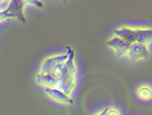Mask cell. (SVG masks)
<instances>
[{"mask_svg": "<svg viewBox=\"0 0 152 115\" xmlns=\"http://www.w3.org/2000/svg\"><path fill=\"white\" fill-rule=\"evenodd\" d=\"M39 74L49 75L56 84V89L72 98L77 86V67L73 51L69 48L67 53L45 59Z\"/></svg>", "mask_w": 152, "mask_h": 115, "instance_id": "1", "label": "cell"}, {"mask_svg": "<svg viewBox=\"0 0 152 115\" xmlns=\"http://www.w3.org/2000/svg\"><path fill=\"white\" fill-rule=\"evenodd\" d=\"M115 35H117L131 43L138 42L145 44L149 48L152 42V32L148 28L133 29L122 27L115 30Z\"/></svg>", "mask_w": 152, "mask_h": 115, "instance_id": "2", "label": "cell"}, {"mask_svg": "<svg viewBox=\"0 0 152 115\" xmlns=\"http://www.w3.org/2000/svg\"><path fill=\"white\" fill-rule=\"evenodd\" d=\"M149 52V48L145 44L140 43H131L125 57L130 60L137 62L148 58Z\"/></svg>", "mask_w": 152, "mask_h": 115, "instance_id": "3", "label": "cell"}, {"mask_svg": "<svg viewBox=\"0 0 152 115\" xmlns=\"http://www.w3.org/2000/svg\"><path fill=\"white\" fill-rule=\"evenodd\" d=\"M107 45L118 57H125L131 43L126 40L115 35L107 42Z\"/></svg>", "mask_w": 152, "mask_h": 115, "instance_id": "4", "label": "cell"}, {"mask_svg": "<svg viewBox=\"0 0 152 115\" xmlns=\"http://www.w3.org/2000/svg\"><path fill=\"white\" fill-rule=\"evenodd\" d=\"M26 5L23 0H11L7 9L11 18H15L22 23H26V20L24 10Z\"/></svg>", "mask_w": 152, "mask_h": 115, "instance_id": "5", "label": "cell"}, {"mask_svg": "<svg viewBox=\"0 0 152 115\" xmlns=\"http://www.w3.org/2000/svg\"><path fill=\"white\" fill-rule=\"evenodd\" d=\"M45 91L48 96L52 100L62 105H72L74 101L72 98L69 97L59 90L53 88H45Z\"/></svg>", "mask_w": 152, "mask_h": 115, "instance_id": "6", "label": "cell"}, {"mask_svg": "<svg viewBox=\"0 0 152 115\" xmlns=\"http://www.w3.org/2000/svg\"><path fill=\"white\" fill-rule=\"evenodd\" d=\"M135 94L138 99L144 102L152 100V86L148 83H142L138 85L135 90Z\"/></svg>", "mask_w": 152, "mask_h": 115, "instance_id": "7", "label": "cell"}, {"mask_svg": "<svg viewBox=\"0 0 152 115\" xmlns=\"http://www.w3.org/2000/svg\"><path fill=\"white\" fill-rule=\"evenodd\" d=\"M106 115H122V111L119 107L114 105L107 107Z\"/></svg>", "mask_w": 152, "mask_h": 115, "instance_id": "8", "label": "cell"}, {"mask_svg": "<svg viewBox=\"0 0 152 115\" xmlns=\"http://www.w3.org/2000/svg\"><path fill=\"white\" fill-rule=\"evenodd\" d=\"M26 4L32 5L37 7L43 8V4L40 0H23Z\"/></svg>", "mask_w": 152, "mask_h": 115, "instance_id": "9", "label": "cell"}, {"mask_svg": "<svg viewBox=\"0 0 152 115\" xmlns=\"http://www.w3.org/2000/svg\"><path fill=\"white\" fill-rule=\"evenodd\" d=\"M11 0H4L0 2V12L6 11L8 9Z\"/></svg>", "mask_w": 152, "mask_h": 115, "instance_id": "10", "label": "cell"}, {"mask_svg": "<svg viewBox=\"0 0 152 115\" xmlns=\"http://www.w3.org/2000/svg\"><path fill=\"white\" fill-rule=\"evenodd\" d=\"M9 18H11V16L7 10L6 11L0 12V22Z\"/></svg>", "mask_w": 152, "mask_h": 115, "instance_id": "11", "label": "cell"}, {"mask_svg": "<svg viewBox=\"0 0 152 115\" xmlns=\"http://www.w3.org/2000/svg\"><path fill=\"white\" fill-rule=\"evenodd\" d=\"M107 107L101 109L99 110L96 111L92 115H106V111Z\"/></svg>", "mask_w": 152, "mask_h": 115, "instance_id": "12", "label": "cell"}, {"mask_svg": "<svg viewBox=\"0 0 152 115\" xmlns=\"http://www.w3.org/2000/svg\"><path fill=\"white\" fill-rule=\"evenodd\" d=\"M4 1V0H0V2H1V1Z\"/></svg>", "mask_w": 152, "mask_h": 115, "instance_id": "13", "label": "cell"}]
</instances>
